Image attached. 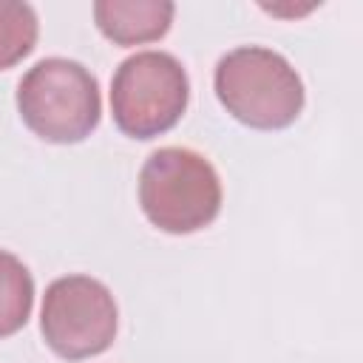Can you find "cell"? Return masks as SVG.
Segmentation results:
<instances>
[{"label": "cell", "instance_id": "obj_1", "mask_svg": "<svg viewBox=\"0 0 363 363\" xmlns=\"http://www.w3.org/2000/svg\"><path fill=\"white\" fill-rule=\"evenodd\" d=\"M216 96L233 119L255 130L289 128L303 111V82L289 60L264 45L227 51L213 74Z\"/></svg>", "mask_w": 363, "mask_h": 363}, {"label": "cell", "instance_id": "obj_2", "mask_svg": "<svg viewBox=\"0 0 363 363\" xmlns=\"http://www.w3.org/2000/svg\"><path fill=\"white\" fill-rule=\"evenodd\" d=\"M17 111L23 125L43 142H82L96 130L102 116L99 82L77 60L45 57L23 74Z\"/></svg>", "mask_w": 363, "mask_h": 363}, {"label": "cell", "instance_id": "obj_3", "mask_svg": "<svg viewBox=\"0 0 363 363\" xmlns=\"http://www.w3.org/2000/svg\"><path fill=\"white\" fill-rule=\"evenodd\" d=\"M221 199L216 167L190 147H159L139 170V207L162 233L204 230L221 213Z\"/></svg>", "mask_w": 363, "mask_h": 363}, {"label": "cell", "instance_id": "obj_4", "mask_svg": "<svg viewBox=\"0 0 363 363\" xmlns=\"http://www.w3.org/2000/svg\"><path fill=\"white\" fill-rule=\"evenodd\" d=\"M187 99V71L167 51H136L111 79V116L130 139H153L176 128Z\"/></svg>", "mask_w": 363, "mask_h": 363}, {"label": "cell", "instance_id": "obj_5", "mask_svg": "<svg viewBox=\"0 0 363 363\" xmlns=\"http://www.w3.org/2000/svg\"><path fill=\"white\" fill-rule=\"evenodd\" d=\"M119 329L111 289L91 275H62L48 284L40 309V332L48 349L65 360L102 354Z\"/></svg>", "mask_w": 363, "mask_h": 363}, {"label": "cell", "instance_id": "obj_6", "mask_svg": "<svg viewBox=\"0 0 363 363\" xmlns=\"http://www.w3.org/2000/svg\"><path fill=\"white\" fill-rule=\"evenodd\" d=\"M176 6L170 0H96V28L116 45L156 43L170 31Z\"/></svg>", "mask_w": 363, "mask_h": 363}, {"label": "cell", "instance_id": "obj_7", "mask_svg": "<svg viewBox=\"0 0 363 363\" xmlns=\"http://www.w3.org/2000/svg\"><path fill=\"white\" fill-rule=\"evenodd\" d=\"M31 306L34 278L28 267L17 255L0 250V337H9L28 323Z\"/></svg>", "mask_w": 363, "mask_h": 363}, {"label": "cell", "instance_id": "obj_8", "mask_svg": "<svg viewBox=\"0 0 363 363\" xmlns=\"http://www.w3.org/2000/svg\"><path fill=\"white\" fill-rule=\"evenodd\" d=\"M40 23L28 3L0 0V71L17 65L37 45Z\"/></svg>", "mask_w": 363, "mask_h": 363}]
</instances>
